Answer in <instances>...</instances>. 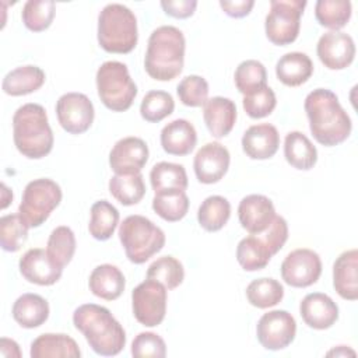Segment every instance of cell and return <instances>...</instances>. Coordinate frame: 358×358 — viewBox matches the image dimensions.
I'll list each match as a JSON object with an SVG mask.
<instances>
[{"label":"cell","mask_w":358,"mask_h":358,"mask_svg":"<svg viewBox=\"0 0 358 358\" xmlns=\"http://www.w3.org/2000/svg\"><path fill=\"white\" fill-rule=\"evenodd\" d=\"M313 138L326 147L344 143L352 130L348 113L343 109L337 95L326 88L310 91L303 102Z\"/></svg>","instance_id":"obj_1"},{"label":"cell","mask_w":358,"mask_h":358,"mask_svg":"<svg viewBox=\"0 0 358 358\" xmlns=\"http://www.w3.org/2000/svg\"><path fill=\"white\" fill-rule=\"evenodd\" d=\"M73 324L98 355H117L126 345L123 326L105 306L96 303L80 305L73 313Z\"/></svg>","instance_id":"obj_2"},{"label":"cell","mask_w":358,"mask_h":358,"mask_svg":"<svg viewBox=\"0 0 358 358\" xmlns=\"http://www.w3.org/2000/svg\"><path fill=\"white\" fill-rule=\"evenodd\" d=\"M186 41L183 32L172 25H161L148 38L144 69L157 81L176 78L185 64Z\"/></svg>","instance_id":"obj_3"},{"label":"cell","mask_w":358,"mask_h":358,"mask_svg":"<svg viewBox=\"0 0 358 358\" xmlns=\"http://www.w3.org/2000/svg\"><path fill=\"white\" fill-rule=\"evenodd\" d=\"M13 140L18 152L29 159H41L52 151L55 137L42 105L31 102L14 112Z\"/></svg>","instance_id":"obj_4"},{"label":"cell","mask_w":358,"mask_h":358,"mask_svg":"<svg viewBox=\"0 0 358 358\" xmlns=\"http://www.w3.org/2000/svg\"><path fill=\"white\" fill-rule=\"evenodd\" d=\"M98 43L108 53H130L138 41L134 13L119 3L106 4L98 15Z\"/></svg>","instance_id":"obj_5"},{"label":"cell","mask_w":358,"mask_h":358,"mask_svg":"<svg viewBox=\"0 0 358 358\" xmlns=\"http://www.w3.org/2000/svg\"><path fill=\"white\" fill-rule=\"evenodd\" d=\"M119 241L126 257L134 264H143L165 245V234L147 217L129 215L119 225Z\"/></svg>","instance_id":"obj_6"},{"label":"cell","mask_w":358,"mask_h":358,"mask_svg":"<svg viewBox=\"0 0 358 358\" xmlns=\"http://www.w3.org/2000/svg\"><path fill=\"white\" fill-rule=\"evenodd\" d=\"M96 91L101 102L112 112H124L137 95V85L124 63L109 60L102 63L95 76Z\"/></svg>","instance_id":"obj_7"},{"label":"cell","mask_w":358,"mask_h":358,"mask_svg":"<svg viewBox=\"0 0 358 358\" xmlns=\"http://www.w3.org/2000/svg\"><path fill=\"white\" fill-rule=\"evenodd\" d=\"M62 197V189L55 180L49 178L34 179L24 189L18 214L29 228H38L60 204Z\"/></svg>","instance_id":"obj_8"},{"label":"cell","mask_w":358,"mask_h":358,"mask_svg":"<svg viewBox=\"0 0 358 358\" xmlns=\"http://www.w3.org/2000/svg\"><path fill=\"white\" fill-rule=\"evenodd\" d=\"M305 0H271L266 15L264 31L267 39L285 46L296 41L301 29V17L306 7Z\"/></svg>","instance_id":"obj_9"},{"label":"cell","mask_w":358,"mask_h":358,"mask_svg":"<svg viewBox=\"0 0 358 358\" xmlns=\"http://www.w3.org/2000/svg\"><path fill=\"white\" fill-rule=\"evenodd\" d=\"M166 287L162 282L151 278L140 282L131 292V308L136 320L147 327L161 324L166 313Z\"/></svg>","instance_id":"obj_10"},{"label":"cell","mask_w":358,"mask_h":358,"mask_svg":"<svg viewBox=\"0 0 358 358\" xmlns=\"http://www.w3.org/2000/svg\"><path fill=\"white\" fill-rule=\"evenodd\" d=\"M296 334V322L294 316L281 309L264 313L256 326V336L263 348L278 351L288 347Z\"/></svg>","instance_id":"obj_11"},{"label":"cell","mask_w":358,"mask_h":358,"mask_svg":"<svg viewBox=\"0 0 358 358\" xmlns=\"http://www.w3.org/2000/svg\"><path fill=\"white\" fill-rule=\"evenodd\" d=\"M322 274L320 256L308 248L289 252L281 263V277L285 284L294 288L313 285Z\"/></svg>","instance_id":"obj_12"},{"label":"cell","mask_w":358,"mask_h":358,"mask_svg":"<svg viewBox=\"0 0 358 358\" xmlns=\"http://www.w3.org/2000/svg\"><path fill=\"white\" fill-rule=\"evenodd\" d=\"M56 116L59 124L70 134L85 133L94 122V105L85 94L67 92L56 102Z\"/></svg>","instance_id":"obj_13"},{"label":"cell","mask_w":358,"mask_h":358,"mask_svg":"<svg viewBox=\"0 0 358 358\" xmlns=\"http://www.w3.org/2000/svg\"><path fill=\"white\" fill-rule=\"evenodd\" d=\"M147 143L134 136L123 137L115 143L109 152V166L116 175L140 173L148 161Z\"/></svg>","instance_id":"obj_14"},{"label":"cell","mask_w":358,"mask_h":358,"mask_svg":"<svg viewBox=\"0 0 358 358\" xmlns=\"http://www.w3.org/2000/svg\"><path fill=\"white\" fill-rule=\"evenodd\" d=\"M319 60L329 70L347 69L355 57L354 39L343 31H329L323 34L316 45Z\"/></svg>","instance_id":"obj_15"},{"label":"cell","mask_w":358,"mask_h":358,"mask_svg":"<svg viewBox=\"0 0 358 358\" xmlns=\"http://www.w3.org/2000/svg\"><path fill=\"white\" fill-rule=\"evenodd\" d=\"M231 162L229 151L218 141L204 144L194 155L193 169L197 180L204 185L220 182L228 172Z\"/></svg>","instance_id":"obj_16"},{"label":"cell","mask_w":358,"mask_h":358,"mask_svg":"<svg viewBox=\"0 0 358 358\" xmlns=\"http://www.w3.org/2000/svg\"><path fill=\"white\" fill-rule=\"evenodd\" d=\"M21 275L36 285H53L56 284L63 273L60 267L45 249L32 248L27 250L18 263Z\"/></svg>","instance_id":"obj_17"},{"label":"cell","mask_w":358,"mask_h":358,"mask_svg":"<svg viewBox=\"0 0 358 358\" xmlns=\"http://www.w3.org/2000/svg\"><path fill=\"white\" fill-rule=\"evenodd\" d=\"M275 215L273 201L263 194L245 196L238 206L239 222L250 235L264 232Z\"/></svg>","instance_id":"obj_18"},{"label":"cell","mask_w":358,"mask_h":358,"mask_svg":"<svg viewBox=\"0 0 358 358\" xmlns=\"http://www.w3.org/2000/svg\"><path fill=\"white\" fill-rule=\"evenodd\" d=\"M299 313L309 327L315 330H326L337 322L338 306L329 295L323 292H312L301 301Z\"/></svg>","instance_id":"obj_19"},{"label":"cell","mask_w":358,"mask_h":358,"mask_svg":"<svg viewBox=\"0 0 358 358\" xmlns=\"http://www.w3.org/2000/svg\"><path fill=\"white\" fill-rule=\"evenodd\" d=\"M278 147V130L270 123L253 124L242 136V150L250 159H268L274 157Z\"/></svg>","instance_id":"obj_20"},{"label":"cell","mask_w":358,"mask_h":358,"mask_svg":"<svg viewBox=\"0 0 358 358\" xmlns=\"http://www.w3.org/2000/svg\"><path fill=\"white\" fill-rule=\"evenodd\" d=\"M236 105L232 99L224 96H213L203 105V119L215 138H222L231 133L236 122Z\"/></svg>","instance_id":"obj_21"},{"label":"cell","mask_w":358,"mask_h":358,"mask_svg":"<svg viewBox=\"0 0 358 358\" xmlns=\"http://www.w3.org/2000/svg\"><path fill=\"white\" fill-rule=\"evenodd\" d=\"M333 287L347 301L358 299V250L343 252L333 264Z\"/></svg>","instance_id":"obj_22"},{"label":"cell","mask_w":358,"mask_h":358,"mask_svg":"<svg viewBox=\"0 0 358 358\" xmlns=\"http://www.w3.org/2000/svg\"><path fill=\"white\" fill-rule=\"evenodd\" d=\"M161 145L166 154L183 157L190 154L197 144L194 126L186 119H175L161 130Z\"/></svg>","instance_id":"obj_23"},{"label":"cell","mask_w":358,"mask_h":358,"mask_svg":"<svg viewBox=\"0 0 358 358\" xmlns=\"http://www.w3.org/2000/svg\"><path fill=\"white\" fill-rule=\"evenodd\" d=\"M31 358H80L81 350L74 338L63 333H43L31 343Z\"/></svg>","instance_id":"obj_24"},{"label":"cell","mask_w":358,"mask_h":358,"mask_svg":"<svg viewBox=\"0 0 358 358\" xmlns=\"http://www.w3.org/2000/svg\"><path fill=\"white\" fill-rule=\"evenodd\" d=\"M88 287L95 296L105 301H115L123 294L126 278L119 267L105 263L91 271Z\"/></svg>","instance_id":"obj_25"},{"label":"cell","mask_w":358,"mask_h":358,"mask_svg":"<svg viewBox=\"0 0 358 358\" xmlns=\"http://www.w3.org/2000/svg\"><path fill=\"white\" fill-rule=\"evenodd\" d=\"M313 74V63L306 53L288 52L275 64V76L287 87H299Z\"/></svg>","instance_id":"obj_26"},{"label":"cell","mask_w":358,"mask_h":358,"mask_svg":"<svg viewBox=\"0 0 358 358\" xmlns=\"http://www.w3.org/2000/svg\"><path fill=\"white\" fill-rule=\"evenodd\" d=\"M49 303L38 294H22L13 303V319L24 329L42 326L49 317Z\"/></svg>","instance_id":"obj_27"},{"label":"cell","mask_w":358,"mask_h":358,"mask_svg":"<svg viewBox=\"0 0 358 358\" xmlns=\"http://www.w3.org/2000/svg\"><path fill=\"white\" fill-rule=\"evenodd\" d=\"M45 71L32 64L20 66L6 74L1 83L4 94L11 96L28 95L38 91L45 84Z\"/></svg>","instance_id":"obj_28"},{"label":"cell","mask_w":358,"mask_h":358,"mask_svg":"<svg viewBox=\"0 0 358 358\" xmlns=\"http://www.w3.org/2000/svg\"><path fill=\"white\" fill-rule=\"evenodd\" d=\"M287 162L299 171H309L317 162V150L302 131H289L284 140Z\"/></svg>","instance_id":"obj_29"},{"label":"cell","mask_w":358,"mask_h":358,"mask_svg":"<svg viewBox=\"0 0 358 358\" xmlns=\"http://www.w3.org/2000/svg\"><path fill=\"white\" fill-rule=\"evenodd\" d=\"M151 187L155 194L172 190H186L189 180L183 165L161 161L150 172Z\"/></svg>","instance_id":"obj_30"},{"label":"cell","mask_w":358,"mask_h":358,"mask_svg":"<svg viewBox=\"0 0 358 358\" xmlns=\"http://www.w3.org/2000/svg\"><path fill=\"white\" fill-rule=\"evenodd\" d=\"M271 257L273 253L260 235H249L241 239L236 246V260L246 271L264 268Z\"/></svg>","instance_id":"obj_31"},{"label":"cell","mask_w":358,"mask_h":358,"mask_svg":"<svg viewBox=\"0 0 358 358\" xmlns=\"http://www.w3.org/2000/svg\"><path fill=\"white\" fill-rule=\"evenodd\" d=\"M90 213V235L96 241H108L119 224L120 215L117 208L106 200H98L91 206Z\"/></svg>","instance_id":"obj_32"},{"label":"cell","mask_w":358,"mask_h":358,"mask_svg":"<svg viewBox=\"0 0 358 358\" xmlns=\"http://www.w3.org/2000/svg\"><path fill=\"white\" fill-rule=\"evenodd\" d=\"M231 217V204L222 196H208L197 210V221L207 232H217L225 227Z\"/></svg>","instance_id":"obj_33"},{"label":"cell","mask_w":358,"mask_h":358,"mask_svg":"<svg viewBox=\"0 0 358 358\" xmlns=\"http://www.w3.org/2000/svg\"><path fill=\"white\" fill-rule=\"evenodd\" d=\"M110 194L123 206H134L145 196L144 178L140 173L113 175L109 179Z\"/></svg>","instance_id":"obj_34"},{"label":"cell","mask_w":358,"mask_h":358,"mask_svg":"<svg viewBox=\"0 0 358 358\" xmlns=\"http://www.w3.org/2000/svg\"><path fill=\"white\" fill-rule=\"evenodd\" d=\"M352 14V6L348 0H319L315 4L317 22L331 31L344 28Z\"/></svg>","instance_id":"obj_35"},{"label":"cell","mask_w":358,"mask_h":358,"mask_svg":"<svg viewBox=\"0 0 358 358\" xmlns=\"http://www.w3.org/2000/svg\"><path fill=\"white\" fill-rule=\"evenodd\" d=\"M246 298L252 306L267 309L282 301L284 287L274 278H257L246 287Z\"/></svg>","instance_id":"obj_36"},{"label":"cell","mask_w":358,"mask_h":358,"mask_svg":"<svg viewBox=\"0 0 358 358\" xmlns=\"http://www.w3.org/2000/svg\"><path fill=\"white\" fill-rule=\"evenodd\" d=\"M152 210L168 222L180 221L189 211V197L185 190L158 193L152 199Z\"/></svg>","instance_id":"obj_37"},{"label":"cell","mask_w":358,"mask_h":358,"mask_svg":"<svg viewBox=\"0 0 358 358\" xmlns=\"http://www.w3.org/2000/svg\"><path fill=\"white\" fill-rule=\"evenodd\" d=\"M56 4L52 0H28L22 7V22L32 32L48 29L55 18Z\"/></svg>","instance_id":"obj_38"},{"label":"cell","mask_w":358,"mask_h":358,"mask_svg":"<svg viewBox=\"0 0 358 358\" xmlns=\"http://www.w3.org/2000/svg\"><path fill=\"white\" fill-rule=\"evenodd\" d=\"M28 224L17 214H7L0 218V243L6 252H18L28 239Z\"/></svg>","instance_id":"obj_39"},{"label":"cell","mask_w":358,"mask_h":358,"mask_svg":"<svg viewBox=\"0 0 358 358\" xmlns=\"http://www.w3.org/2000/svg\"><path fill=\"white\" fill-rule=\"evenodd\" d=\"M46 252L60 266H67L76 253V235L66 225L56 227L48 239Z\"/></svg>","instance_id":"obj_40"},{"label":"cell","mask_w":358,"mask_h":358,"mask_svg":"<svg viewBox=\"0 0 358 358\" xmlns=\"http://www.w3.org/2000/svg\"><path fill=\"white\" fill-rule=\"evenodd\" d=\"M147 278L162 282L166 289H175L183 282V264L173 256L158 257L148 266Z\"/></svg>","instance_id":"obj_41"},{"label":"cell","mask_w":358,"mask_h":358,"mask_svg":"<svg viewBox=\"0 0 358 358\" xmlns=\"http://www.w3.org/2000/svg\"><path fill=\"white\" fill-rule=\"evenodd\" d=\"M234 81H235L236 90L242 95H248L252 91L267 84L266 67L263 66V63L255 59L243 60L242 63L238 64L235 70Z\"/></svg>","instance_id":"obj_42"},{"label":"cell","mask_w":358,"mask_h":358,"mask_svg":"<svg viewBox=\"0 0 358 358\" xmlns=\"http://www.w3.org/2000/svg\"><path fill=\"white\" fill-rule=\"evenodd\" d=\"M175 109V101L166 91L152 90L148 91L140 105V115L145 122L158 123L172 115Z\"/></svg>","instance_id":"obj_43"},{"label":"cell","mask_w":358,"mask_h":358,"mask_svg":"<svg viewBox=\"0 0 358 358\" xmlns=\"http://www.w3.org/2000/svg\"><path fill=\"white\" fill-rule=\"evenodd\" d=\"M208 83L197 74L186 76L176 87L179 101L190 108L203 106L208 99Z\"/></svg>","instance_id":"obj_44"},{"label":"cell","mask_w":358,"mask_h":358,"mask_svg":"<svg viewBox=\"0 0 358 358\" xmlns=\"http://www.w3.org/2000/svg\"><path fill=\"white\" fill-rule=\"evenodd\" d=\"M242 105L249 117L262 119L273 113L277 105V98L274 91L266 84L250 94L243 95Z\"/></svg>","instance_id":"obj_45"},{"label":"cell","mask_w":358,"mask_h":358,"mask_svg":"<svg viewBox=\"0 0 358 358\" xmlns=\"http://www.w3.org/2000/svg\"><path fill=\"white\" fill-rule=\"evenodd\" d=\"M133 357L164 358L166 355V344L161 336L152 331L138 333L131 343Z\"/></svg>","instance_id":"obj_46"},{"label":"cell","mask_w":358,"mask_h":358,"mask_svg":"<svg viewBox=\"0 0 358 358\" xmlns=\"http://www.w3.org/2000/svg\"><path fill=\"white\" fill-rule=\"evenodd\" d=\"M257 235L262 236V239L266 242V245L268 246L270 252L274 256L285 245L288 239V224L281 215H275L270 227L264 232Z\"/></svg>","instance_id":"obj_47"},{"label":"cell","mask_w":358,"mask_h":358,"mask_svg":"<svg viewBox=\"0 0 358 358\" xmlns=\"http://www.w3.org/2000/svg\"><path fill=\"white\" fill-rule=\"evenodd\" d=\"M161 7L165 14L173 18H189L194 14L197 1L196 0H164L161 1Z\"/></svg>","instance_id":"obj_48"},{"label":"cell","mask_w":358,"mask_h":358,"mask_svg":"<svg viewBox=\"0 0 358 358\" xmlns=\"http://www.w3.org/2000/svg\"><path fill=\"white\" fill-rule=\"evenodd\" d=\"M255 6L253 0H235V1H228V0H221L220 7L222 11L232 18H243L246 17Z\"/></svg>","instance_id":"obj_49"},{"label":"cell","mask_w":358,"mask_h":358,"mask_svg":"<svg viewBox=\"0 0 358 358\" xmlns=\"http://www.w3.org/2000/svg\"><path fill=\"white\" fill-rule=\"evenodd\" d=\"M0 351H1V357H17V358H20L22 355L18 344L14 340L7 338V337H3L0 340Z\"/></svg>","instance_id":"obj_50"},{"label":"cell","mask_w":358,"mask_h":358,"mask_svg":"<svg viewBox=\"0 0 358 358\" xmlns=\"http://www.w3.org/2000/svg\"><path fill=\"white\" fill-rule=\"evenodd\" d=\"M355 355V351L354 350H351V348H348L347 345H338V347H336V348H333V350H330L329 352H327V355L330 357V355H336V357H347V355Z\"/></svg>","instance_id":"obj_51"}]
</instances>
